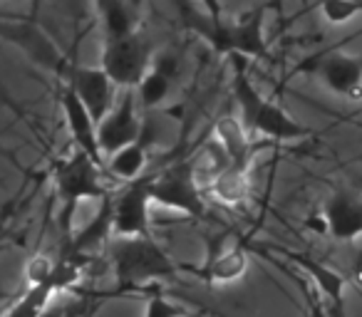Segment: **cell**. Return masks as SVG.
I'll use <instances>...</instances> for the list:
<instances>
[{"label": "cell", "mask_w": 362, "mask_h": 317, "mask_svg": "<svg viewBox=\"0 0 362 317\" xmlns=\"http://www.w3.org/2000/svg\"><path fill=\"white\" fill-rule=\"evenodd\" d=\"M296 70L313 72L322 82V87H327L332 95L342 97V100L347 102L362 100V57L332 50L325 52V55L310 57L303 65H298Z\"/></svg>", "instance_id": "obj_9"}, {"label": "cell", "mask_w": 362, "mask_h": 317, "mask_svg": "<svg viewBox=\"0 0 362 317\" xmlns=\"http://www.w3.org/2000/svg\"><path fill=\"white\" fill-rule=\"evenodd\" d=\"M110 258L115 268L117 295L149 292L154 282L174 277L181 263L169 258V253L154 238H112Z\"/></svg>", "instance_id": "obj_2"}, {"label": "cell", "mask_w": 362, "mask_h": 317, "mask_svg": "<svg viewBox=\"0 0 362 317\" xmlns=\"http://www.w3.org/2000/svg\"><path fill=\"white\" fill-rule=\"evenodd\" d=\"M85 312V302L82 300H75V302H67V305H47L42 310L40 317H77Z\"/></svg>", "instance_id": "obj_26"}, {"label": "cell", "mask_w": 362, "mask_h": 317, "mask_svg": "<svg viewBox=\"0 0 362 317\" xmlns=\"http://www.w3.org/2000/svg\"><path fill=\"white\" fill-rule=\"evenodd\" d=\"M154 174H144L112 198V238H151L149 203Z\"/></svg>", "instance_id": "obj_8"}, {"label": "cell", "mask_w": 362, "mask_h": 317, "mask_svg": "<svg viewBox=\"0 0 362 317\" xmlns=\"http://www.w3.org/2000/svg\"><path fill=\"white\" fill-rule=\"evenodd\" d=\"M181 270H189L204 280L206 285H228L246 275L248 270V248L243 243L226 248V251H209V258L202 268L181 265Z\"/></svg>", "instance_id": "obj_15"}, {"label": "cell", "mask_w": 362, "mask_h": 317, "mask_svg": "<svg viewBox=\"0 0 362 317\" xmlns=\"http://www.w3.org/2000/svg\"><path fill=\"white\" fill-rule=\"evenodd\" d=\"M0 37L8 45L18 47L33 65L40 70L55 75L60 82L67 80L72 60L62 55L60 47L55 45L45 28L35 20V16H11V13H0Z\"/></svg>", "instance_id": "obj_4"}, {"label": "cell", "mask_w": 362, "mask_h": 317, "mask_svg": "<svg viewBox=\"0 0 362 317\" xmlns=\"http://www.w3.org/2000/svg\"><path fill=\"white\" fill-rule=\"evenodd\" d=\"M303 295H305V302H308V317H327L325 300L317 295L315 287H305V285H303Z\"/></svg>", "instance_id": "obj_27"}, {"label": "cell", "mask_w": 362, "mask_h": 317, "mask_svg": "<svg viewBox=\"0 0 362 317\" xmlns=\"http://www.w3.org/2000/svg\"><path fill=\"white\" fill-rule=\"evenodd\" d=\"M214 196L226 206H238L248 198V177L236 167H228L214 177Z\"/></svg>", "instance_id": "obj_21"}, {"label": "cell", "mask_w": 362, "mask_h": 317, "mask_svg": "<svg viewBox=\"0 0 362 317\" xmlns=\"http://www.w3.org/2000/svg\"><path fill=\"white\" fill-rule=\"evenodd\" d=\"M52 273H55V263H52L47 256L30 258V263L25 265V277H28V282H30V287L50 282L52 280Z\"/></svg>", "instance_id": "obj_25"}, {"label": "cell", "mask_w": 362, "mask_h": 317, "mask_svg": "<svg viewBox=\"0 0 362 317\" xmlns=\"http://www.w3.org/2000/svg\"><path fill=\"white\" fill-rule=\"evenodd\" d=\"M151 203H159L176 213H184L189 218L206 216V203L202 198L197 184V172L189 162L174 164L161 174H154L151 184Z\"/></svg>", "instance_id": "obj_7"}, {"label": "cell", "mask_w": 362, "mask_h": 317, "mask_svg": "<svg viewBox=\"0 0 362 317\" xmlns=\"http://www.w3.org/2000/svg\"><path fill=\"white\" fill-rule=\"evenodd\" d=\"M60 107L65 112L67 129H70L72 144L80 154H85L97 169L107 177V162L102 156L100 141H97V121L92 119V114L87 112V107L80 102V97L75 95L70 85L60 82Z\"/></svg>", "instance_id": "obj_12"}, {"label": "cell", "mask_w": 362, "mask_h": 317, "mask_svg": "<svg viewBox=\"0 0 362 317\" xmlns=\"http://www.w3.org/2000/svg\"><path fill=\"white\" fill-rule=\"evenodd\" d=\"M100 13L102 37L105 40H122L141 30L139 6L134 3H122V0H102L97 3Z\"/></svg>", "instance_id": "obj_17"}, {"label": "cell", "mask_w": 362, "mask_h": 317, "mask_svg": "<svg viewBox=\"0 0 362 317\" xmlns=\"http://www.w3.org/2000/svg\"><path fill=\"white\" fill-rule=\"evenodd\" d=\"M322 228L337 243H355L362 238V196L337 191L322 206Z\"/></svg>", "instance_id": "obj_13"}, {"label": "cell", "mask_w": 362, "mask_h": 317, "mask_svg": "<svg viewBox=\"0 0 362 317\" xmlns=\"http://www.w3.org/2000/svg\"><path fill=\"white\" fill-rule=\"evenodd\" d=\"M271 251L286 256L293 265L300 273H305L310 277L313 287L317 290V295L322 300H327V307H345V287H347V277L342 273H337L335 268L325 265V263L315 261L313 256L300 251H291V248H276L271 246Z\"/></svg>", "instance_id": "obj_14"}, {"label": "cell", "mask_w": 362, "mask_h": 317, "mask_svg": "<svg viewBox=\"0 0 362 317\" xmlns=\"http://www.w3.org/2000/svg\"><path fill=\"white\" fill-rule=\"evenodd\" d=\"M136 92L124 90L119 104L112 107V112L100 121L97 126V141L105 162L110 156H115L117 151H122L124 146L139 141L141 134V114H136Z\"/></svg>", "instance_id": "obj_10"}, {"label": "cell", "mask_w": 362, "mask_h": 317, "mask_svg": "<svg viewBox=\"0 0 362 317\" xmlns=\"http://www.w3.org/2000/svg\"><path fill=\"white\" fill-rule=\"evenodd\" d=\"M179 136V114L169 109H151L141 114L139 144L146 151H169Z\"/></svg>", "instance_id": "obj_18"}, {"label": "cell", "mask_w": 362, "mask_h": 317, "mask_svg": "<svg viewBox=\"0 0 362 317\" xmlns=\"http://www.w3.org/2000/svg\"><path fill=\"white\" fill-rule=\"evenodd\" d=\"M320 18L332 28H340L352 23L357 16H362V3H350V0H325L317 6Z\"/></svg>", "instance_id": "obj_23"}, {"label": "cell", "mask_w": 362, "mask_h": 317, "mask_svg": "<svg viewBox=\"0 0 362 317\" xmlns=\"http://www.w3.org/2000/svg\"><path fill=\"white\" fill-rule=\"evenodd\" d=\"M62 85H70L75 90V95L80 97V102L87 107V112L92 114V119L100 121L105 119L107 114L115 107V90L112 80L107 77V72L102 67H90L82 65V62L72 60L70 72H67V80Z\"/></svg>", "instance_id": "obj_11"}, {"label": "cell", "mask_w": 362, "mask_h": 317, "mask_svg": "<svg viewBox=\"0 0 362 317\" xmlns=\"http://www.w3.org/2000/svg\"><path fill=\"white\" fill-rule=\"evenodd\" d=\"M233 60V100L238 104V121L248 136H266L273 141H298L310 136V129L296 121L278 102H271L253 87L243 57Z\"/></svg>", "instance_id": "obj_3"}, {"label": "cell", "mask_w": 362, "mask_h": 317, "mask_svg": "<svg viewBox=\"0 0 362 317\" xmlns=\"http://www.w3.org/2000/svg\"><path fill=\"white\" fill-rule=\"evenodd\" d=\"M146 162H149V151L139 141H134V144L124 146L122 151H117L115 156L107 159V177L132 184L139 177H144Z\"/></svg>", "instance_id": "obj_20"}, {"label": "cell", "mask_w": 362, "mask_h": 317, "mask_svg": "<svg viewBox=\"0 0 362 317\" xmlns=\"http://www.w3.org/2000/svg\"><path fill=\"white\" fill-rule=\"evenodd\" d=\"M156 57V45L144 30L122 40H105L102 45V70L115 87L136 90L144 75L151 70Z\"/></svg>", "instance_id": "obj_6"}, {"label": "cell", "mask_w": 362, "mask_h": 317, "mask_svg": "<svg viewBox=\"0 0 362 317\" xmlns=\"http://www.w3.org/2000/svg\"><path fill=\"white\" fill-rule=\"evenodd\" d=\"M57 292L55 280L45 282V285H35L11 307L3 317H40L42 310L50 305L52 295Z\"/></svg>", "instance_id": "obj_22"}, {"label": "cell", "mask_w": 362, "mask_h": 317, "mask_svg": "<svg viewBox=\"0 0 362 317\" xmlns=\"http://www.w3.org/2000/svg\"><path fill=\"white\" fill-rule=\"evenodd\" d=\"M102 179L105 174L95 167V164L87 159L85 154L75 151L67 159H60L52 169V181H55V193L62 203V231L65 236H70V223L72 213H75L77 203L85 201V198H110V191L102 186Z\"/></svg>", "instance_id": "obj_5"}, {"label": "cell", "mask_w": 362, "mask_h": 317, "mask_svg": "<svg viewBox=\"0 0 362 317\" xmlns=\"http://www.w3.org/2000/svg\"><path fill=\"white\" fill-rule=\"evenodd\" d=\"M176 72V57L174 55H156L151 70L144 75V80L136 87V97H139V104L144 112L161 109L164 100L171 92V80H174Z\"/></svg>", "instance_id": "obj_16"}, {"label": "cell", "mask_w": 362, "mask_h": 317, "mask_svg": "<svg viewBox=\"0 0 362 317\" xmlns=\"http://www.w3.org/2000/svg\"><path fill=\"white\" fill-rule=\"evenodd\" d=\"M181 16V25L189 32L204 37L218 55L243 57V60H271L263 20H266V6L253 8L251 13L226 20L221 8L214 3H176Z\"/></svg>", "instance_id": "obj_1"}, {"label": "cell", "mask_w": 362, "mask_h": 317, "mask_svg": "<svg viewBox=\"0 0 362 317\" xmlns=\"http://www.w3.org/2000/svg\"><path fill=\"white\" fill-rule=\"evenodd\" d=\"M146 307H144V317H189L187 307H181L179 302H171L169 297L161 290L151 287L146 292Z\"/></svg>", "instance_id": "obj_24"}, {"label": "cell", "mask_w": 362, "mask_h": 317, "mask_svg": "<svg viewBox=\"0 0 362 317\" xmlns=\"http://www.w3.org/2000/svg\"><path fill=\"white\" fill-rule=\"evenodd\" d=\"M216 141L221 144V149L226 151L231 167L246 172L248 159H251L253 139L243 131L241 121H236L233 116H223L216 124Z\"/></svg>", "instance_id": "obj_19"}]
</instances>
